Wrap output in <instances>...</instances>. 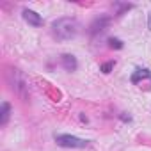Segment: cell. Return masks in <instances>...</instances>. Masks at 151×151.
Masks as SVG:
<instances>
[{
	"label": "cell",
	"instance_id": "cell-3",
	"mask_svg": "<svg viewBox=\"0 0 151 151\" xmlns=\"http://www.w3.org/2000/svg\"><path fill=\"white\" fill-rule=\"evenodd\" d=\"M132 84L149 91L151 89V71L149 69H135V73L132 75Z\"/></svg>",
	"mask_w": 151,
	"mask_h": 151
},
{
	"label": "cell",
	"instance_id": "cell-6",
	"mask_svg": "<svg viewBox=\"0 0 151 151\" xmlns=\"http://www.w3.org/2000/svg\"><path fill=\"white\" fill-rule=\"evenodd\" d=\"M9 114H11V105L6 101V103H2V117H0V124L2 126H6V123L9 119Z\"/></svg>",
	"mask_w": 151,
	"mask_h": 151
},
{
	"label": "cell",
	"instance_id": "cell-7",
	"mask_svg": "<svg viewBox=\"0 0 151 151\" xmlns=\"http://www.w3.org/2000/svg\"><path fill=\"white\" fill-rule=\"evenodd\" d=\"M109 46H110V48H116V50H121V48H123V41L117 39V37H110V39H109Z\"/></svg>",
	"mask_w": 151,
	"mask_h": 151
},
{
	"label": "cell",
	"instance_id": "cell-4",
	"mask_svg": "<svg viewBox=\"0 0 151 151\" xmlns=\"http://www.w3.org/2000/svg\"><path fill=\"white\" fill-rule=\"evenodd\" d=\"M23 20L32 27H41L43 25V18L36 11H30V9H23Z\"/></svg>",
	"mask_w": 151,
	"mask_h": 151
},
{
	"label": "cell",
	"instance_id": "cell-1",
	"mask_svg": "<svg viewBox=\"0 0 151 151\" xmlns=\"http://www.w3.org/2000/svg\"><path fill=\"white\" fill-rule=\"evenodd\" d=\"M52 29H53V37H57L59 41H66L77 36L78 23L75 18H59L57 22H53Z\"/></svg>",
	"mask_w": 151,
	"mask_h": 151
},
{
	"label": "cell",
	"instance_id": "cell-9",
	"mask_svg": "<svg viewBox=\"0 0 151 151\" xmlns=\"http://www.w3.org/2000/svg\"><path fill=\"white\" fill-rule=\"evenodd\" d=\"M147 29L151 30V11H149V14H147Z\"/></svg>",
	"mask_w": 151,
	"mask_h": 151
},
{
	"label": "cell",
	"instance_id": "cell-2",
	"mask_svg": "<svg viewBox=\"0 0 151 151\" xmlns=\"http://www.w3.org/2000/svg\"><path fill=\"white\" fill-rule=\"evenodd\" d=\"M55 142L62 147H86L87 146V140L84 139H78L75 135H68V133H60V135H55Z\"/></svg>",
	"mask_w": 151,
	"mask_h": 151
},
{
	"label": "cell",
	"instance_id": "cell-5",
	"mask_svg": "<svg viewBox=\"0 0 151 151\" xmlns=\"http://www.w3.org/2000/svg\"><path fill=\"white\" fill-rule=\"evenodd\" d=\"M60 62H62V66H64V69H68V71H75L77 69V59H75L73 55H69V53H64L62 57H60Z\"/></svg>",
	"mask_w": 151,
	"mask_h": 151
},
{
	"label": "cell",
	"instance_id": "cell-8",
	"mask_svg": "<svg viewBox=\"0 0 151 151\" xmlns=\"http://www.w3.org/2000/svg\"><path fill=\"white\" fill-rule=\"evenodd\" d=\"M114 68V60H110V62H105L103 66H101V71L103 73H110V69Z\"/></svg>",
	"mask_w": 151,
	"mask_h": 151
}]
</instances>
